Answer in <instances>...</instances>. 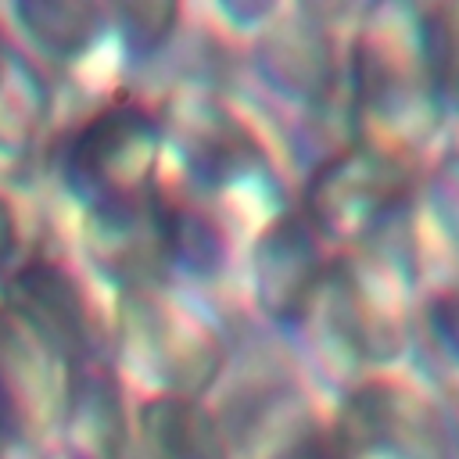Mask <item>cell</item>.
Returning a JSON list of instances; mask_svg holds the SVG:
<instances>
[{
  "instance_id": "obj_1",
  "label": "cell",
  "mask_w": 459,
  "mask_h": 459,
  "mask_svg": "<svg viewBox=\"0 0 459 459\" xmlns=\"http://www.w3.org/2000/svg\"><path fill=\"white\" fill-rule=\"evenodd\" d=\"M161 126L140 104H111L86 118L65 151V183L97 215L140 208L154 197Z\"/></svg>"
},
{
  "instance_id": "obj_2",
  "label": "cell",
  "mask_w": 459,
  "mask_h": 459,
  "mask_svg": "<svg viewBox=\"0 0 459 459\" xmlns=\"http://www.w3.org/2000/svg\"><path fill=\"white\" fill-rule=\"evenodd\" d=\"M412 176L402 154L355 140L326 158L305 186V219L319 237L355 240L373 233L409 194Z\"/></svg>"
},
{
  "instance_id": "obj_3",
  "label": "cell",
  "mask_w": 459,
  "mask_h": 459,
  "mask_svg": "<svg viewBox=\"0 0 459 459\" xmlns=\"http://www.w3.org/2000/svg\"><path fill=\"white\" fill-rule=\"evenodd\" d=\"M72 366L11 308L0 305V437L39 441L65 412Z\"/></svg>"
},
{
  "instance_id": "obj_4",
  "label": "cell",
  "mask_w": 459,
  "mask_h": 459,
  "mask_svg": "<svg viewBox=\"0 0 459 459\" xmlns=\"http://www.w3.org/2000/svg\"><path fill=\"white\" fill-rule=\"evenodd\" d=\"M337 434L351 452L387 459H455L445 412L398 380H369L344 405Z\"/></svg>"
},
{
  "instance_id": "obj_5",
  "label": "cell",
  "mask_w": 459,
  "mask_h": 459,
  "mask_svg": "<svg viewBox=\"0 0 459 459\" xmlns=\"http://www.w3.org/2000/svg\"><path fill=\"white\" fill-rule=\"evenodd\" d=\"M251 269H255V298L273 319L305 316L330 276L319 247V233L298 212H287L262 230L251 251Z\"/></svg>"
},
{
  "instance_id": "obj_6",
  "label": "cell",
  "mask_w": 459,
  "mask_h": 459,
  "mask_svg": "<svg viewBox=\"0 0 459 459\" xmlns=\"http://www.w3.org/2000/svg\"><path fill=\"white\" fill-rule=\"evenodd\" d=\"M68 366L79 362L86 351V301L79 283L54 262H29L14 273L7 301Z\"/></svg>"
},
{
  "instance_id": "obj_7",
  "label": "cell",
  "mask_w": 459,
  "mask_h": 459,
  "mask_svg": "<svg viewBox=\"0 0 459 459\" xmlns=\"http://www.w3.org/2000/svg\"><path fill=\"white\" fill-rule=\"evenodd\" d=\"M147 459H226V437L215 416L190 391H165L136 412Z\"/></svg>"
},
{
  "instance_id": "obj_8",
  "label": "cell",
  "mask_w": 459,
  "mask_h": 459,
  "mask_svg": "<svg viewBox=\"0 0 459 459\" xmlns=\"http://www.w3.org/2000/svg\"><path fill=\"white\" fill-rule=\"evenodd\" d=\"M262 68L276 90L294 93L301 100H316L333 82V50L319 25L290 22L265 36Z\"/></svg>"
},
{
  "instance_id": "obj_9",
  "label": "cell",
  "mask_w": 459,
  "mask_h": 459,
  "mask_svg": "<svg viewBox=\"0 0 459 459\" xmlns=\"http://www.w3.org/2000/svg\"><path fill=\"white\" fill-rule=\"evenodd\" d=\"M14 18L22 22L25 36L50 57L57 61H72L79 54H86L93 47V39L104 29V11L90 7V4H50V0H36V4H18Z\"/></svg>"
},
{
  "instance_id": "obj_10",
  "label": "cell",
  "mask_w": 459,
  "mask_h": 459,
  "mask_svg": "<svg viewBox=\"0 0 459 459\" xmlns=\"http://www.w3.org/2000/svg\"><path fill=\"white\" fill-rule=\"evenodd\" d=\"M183 151L194 165V176L212 183V186L226 183V179H237V176H247L251 161H258V147L222 111H208L204 118H197Z\"/></svg>"
},
{
  "instance_id": "obj_11",
  "label": "cell",
  "mask_w": 459,
  "mask_h": 459,
  "mask_svg": "<svg viewBox=\"0 0 459 459\" xmlns=\"http://www.w3.org/2000/svg\"><path fill=\"white\" fill-rule=\"evenodd\" d=\"M416 54L437 108L459 111V4H441L420 14Z\"/></svg>"
},
{
  "instance_id": "obj_12",
  "label": "cell",
  "mask_w": 459,
  "mask_h": 459,
  "mask_svg": "<svg viewBox=\"0 0 459 459\" xmlns=\"http://www.w3.org/2000/svg\"><path fill=\"white\" fill-rule=\"evenodd\" d=\"M118 25H122V36H126V47L140 57H151L172 32L179 11L172 4H129V7H118Z\"/></svg>"
},
{
  "instance_id": "obj_13",
  "label": "cell",
  "mask_w": 459,
  "mask_h": 459,
  "mask_svg": "<svg viewBox=\"0 0 459 459\" xmlns=\"http://www.w3.org/2000/svg\"><path fill=\"white\" fill-rule=\"evenodd\" d=\"M276 459H355V452L344 445L337 430H308L298 441H290Z\"/></svg>"
},
{
  "instance_id": "obj_14",
  "label": "cell",
  "mask_w": 459,
  "mask_h": 459,
  "mask_svg": "<svg viewBox=\"0 0 459 459\" xmlns=\"http://www.w3.org/2000/svg\"><path fill=\"white\" fill-rule=\"evenodd\" d=\"M430 326H434L441 348H448V355L459 359V294H441L430 305Z\"/></svg>"
},
{
  "instance_id": "obj_15",
  "label": "cell",
  "mask_w": 459,
  "mask_h": 459,
  "mask_svg": "<svg viewBox=\"0 0 459 459\" xmlns=\"http://www.w3.org/2000/svg\"><path fill=\"white\" fill-rule=\"evenodd\" d=\"M14 244H18V219H14L11 201L0 194V265H7V262H11Z\"/></svg>"
},
{
  "instance_id": "obj_16",
  "label": "cell",
  "mask_w": 459,
  "mask_h": 459,
  "mask_svg": "<svg viewBox=\"0 0 459 459\" xmlns=\"http://www.w3.org/2000/svg\"><path fill=\"white\" fill-rule=\"evenodd\" d=\"M4 82H7V54H4V43H0V93H4Z\"/></svg>"
},
{
  "instance_id": "obj_17",
  "label": "cell",
  "mask_w": 459,
  "mask_h": 459,
  "mask_svg": "<svg viewBox=\"0 0 459 459\" xmlns=\"http://www.w3.org/2000/svg\"><path fill=\"white\" fill-rule=\"evenodd\" d=\"M57 459H79V455H57Z\"/></svg>"
}]
</instances>
